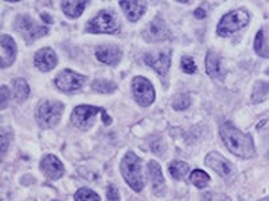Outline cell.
Listing matches in <instances>:
<instances>
[{
    "instance_id": "ba28073f",
    "label": "cell",
    "mask_w": 269,
    "mask_h": 201,
    "mask_svg": "<svg viewBox=\"0 0 269 201\" xmlns=\"http://www.w3.org/2000/svg\"><path fill=\"white\" fill-rule=\"evenodd\" d=\"M133 97L136 99L137 104L143 108H147L150 105L154 104L155 100V90L154 86L150 81L146 79L144 76H136L132 82Z\"/></svg>"
},
{
    "instance_id": "e0dca14e",
    "label": "cell",
    "mask_w": 269,
    "mask_h": 201,
    "mask_svg": "<svg viewBox=\"0 0 269 201\" xmlns=\"http://www.w3.org/2000/svg\"><path fill=\"white\" fill-rule=\"evenodd\" d=\"M205 164H206L209 168H211L214 172H217L221 177L229 176L231 172L230 163L217 152L209 153L206 156V158H205Z\"/></svg>"
},
{
    "instance_id": "9c48e42d",
    "label": "cell",
    "mask_w": 269,
    "mask_h": 201,
    "mask_svg": "<svg viewBox=\"0 0 269 201\" xmlns=\"http://www.w3.org/2000/svg\"><path fill=\"white\" fill-rule=\"evenodd\" d=\"M85 81H86V76L81 75V74L76 73L73 70H63L57 75L56 86L61 91L73 93V91L80 90L82 85L85 84Z\"/></svg>"
},
{
    "instance_id": "484cf974",
    "label": "cell",
    "mask_w": 269,
    "mask_h": 201,
    "mask_svg": "<svg viewBox=\"0 0 269 201\" xmlns=\"http://www.w3.org/2000/svg\"><path fill=\"white\" fill-rule=\"evenodd\" d=\"M268 93H269V84L260 81V82L256 84L255 89H253L252 102L253 104H259V102H262V100L266 98Z\"/></svg>"
},
{
    "instance_id": "ffe728a7",
    "label": "cell",
    "mask_w": 269,
    "mask_h": 201,
    "mask_svg": "<svg viewBox=\"0 0 269 201\" xmlns=\"http://www.w3.org/2000/svg\"><path fill=\"white\" fill-rule=\"evenodd\" d=\"M206 73L211 78H222L224 73L221 69L220 56L213 51H209L206 55Z\"/></svg>"
},
{
    "instance_id": "6da1fadb",
    "label": "cell",
    "mask_w": 269,
    "mask_h": 201,
    "mask_svg": "<svg viewBox=\"0 0 269 201\" xmlns=\"http://www.w3.org/2000/svg\"><path fill=\"white\" fill-rule=\"evenodd\" d=\"M221 138L229 152L241 158H252L256 154L255 144L252 137L246 133L238 130L231 124H224L220 129Z\"/></svg>"
},
{
    "instance_id": "7a4b0ae2",
    "label": "cell",
    "mask_w": 269,
    "mask_h": 201,
    "mask_svg": "<svg viewBox=\"0 0 269 201\" xmlns=\"http://www.w3.org/2000/svg\"><path fill=\"white\" fill-rule=\"evenodd\" d=\"M122 177L135 192H141L144 188L143 174H141V161L133 152H127L120 164Z\"/></svg>"
},
{
    "instance_id": "f546056e",
    "label": "cell",
    "mask_w": 269,
    "mask_h": 201,
    "mask_svg": "<svg viewBox=\"0 0 269 201\" xmlns=\"http://www.w3.org/2000/svg\"><path fill=\"white\" fill-rule=\"evenodd\" d=\"M10 97H11V93L10 90H8V87L3 85V86L0 87V109H2V110H4V109L7 108Z\"/></svg>"
},
{
    "instance_id": "cb8c5ba5",
    "label": "cell",
    "mask_w": 269,
    "mask_h": 201,
    "mask_svg": "<svg viewBox=\"0 0 269 201\" xmlns=\"http://www.w3.org/2000/svg\"><path fill=\"white\" fill-rule=\"evenodd\" d=\"M209 181H210L209 174L201 169H195L194 172H191V174H190V183H191L194 187L200 188V189L206 187V185L209 184Z\"/></svg>"
},
{
    "instance_id": "d4e9b609",
    "label": "cell",
    "mask_w": 269,
    "mask_h": 201,
    "mask_svg": "<svg viewBox=\"0 0 269 201\" xmlns=\"http://www.w3.org/2000/svg\"><path fill=\"white\" fill-rule=\"evenodd\" d=\"M116 89H117V85L106 79H96L92 84V90L102 94H112L113 91H116Z\"/></svg>"
},
{
    "instance_id": "7402d4cb",
    "label": "cell",
    "mask_w": 269,
    "mask_h": 201,
    "mask_svg": "<svg viewBox=\"0 0 269 201\" xmlns=\"http://www.w3.org/2000/svg\"><path fill=\"white\" fill-rule=\"evenodd\" d=\"M189 170V164L183 163V161H172V163L168 164V172L175 180H185Z\"/></svg>"
},
{
    "instance_id": "3957f363",
    "label": "cell",
    "mask_w": 269,
    "mask_h": 201,
    "mask_svg": "<svg viewBox=\"0 0 269 201\" xmlns=\"http://www.w3.org/2000/svg\"><path fill=\"white\" fill-rule=\"evenodd\" d=\"M98 114L102 115V121L105 125L112 124V119L106 114L105 109L96 108V106H91V105H81V106L74 109L71 113V124L80 130H89L92 126L95 125Z\"/></svg>"
},
{
    "instance_id": "d6986e66",
    "label": "cell",
    "mask_w": 269,
    "mask_h": 201,
    "mask_svg": "<svg viewBox=\"0 0 269 201\" xmlns=\"http://www.w3.org/2000/svg\"><path fill=\"white\" fill-rule=\"evenodd\" d=\"M255 51L262 58H269V31L266 28H261L256 34Z\"/></svg>"
},
{
    "instance_id": "4fadbf2b",
    "label": "cell",
    "mask_w": 269,
    "mask_h": 201,
    "mask_svg": "<svg viewBox=\"0 0 269 201\" xmlns=\"http://www.w3.org/2000/svg\"><path fill=\"white\" fill-rule=\"evenodd\" d=\"M41 170L45 173L46 177H49L50 180H58L65 173V168L62 163L52 154H47L41 161Z\"/></svg>"
},
{
    "instance_id": "e575fe53",
    "label": "cell",
    "mask_w": 269,
    "mask_h": 201,
    "mask_svg": "<svg viewBox=\"0 0 269 201\" xmlns=\"http://www.w3.org/2000/svg\"><path fill=\"white\" fill-rule=\"evenodd\" d=\"M261 201H269V198H264V200H261Z\"/></svg>"
},
{
    "instance_id": "836d02e7",
    "label": "cell",
    "mask_w": 269,
    "mask_h": 201,
    "mask_svg": "<svg viewBox=\"0 0 269 201\" xmlns=\"http://www.w3.org/2000/svg\"><path fill=\"white\" fill-rule=\"evenodd\" d=\"M42 19H46V21H47V23H51V19H50V17L47 16L46 14H42Z\"/></svg>"
},
{
    "instance_id": "1f68e13d",
    "label": "cell",
    "mask_w": 269,
    "mask_h": 201,
    "mask_svg": "<svg viewBox=\"0 0 269 201\" xmlns=\"http://www.w3.org/2000/svg\"><path fill=\"white\" fill-rule=\"evenodd\" d=\"M106 198L108 201H120V194L115 185H109L106 189Z\"/></svg>"
},
{
    "instance_id": "2e32d148",
    "label": "cell",
    "mask_w": 269,
    "mask_h": 201,
    "mask_svg": "<svg viewBox=\"0 0 269 201\" xmlns=\"http://www.w3.org/2000/svg\"><path fill=\"white\" fill-rule=\"evenodd\" d=\"M34 63L41 71L47 73V71H50V70H52L57 66L58 58H57V54L54 52V50L46 47V49H41L39 51H37Z\"/></svg>"
},
{
    "instance_id": "7c38bea8",
    "label": "cell",
    "mask_w": 269,
    "mask_h": 201,
    "mask_svg": "<svg viewBox=\"0 0 269 201\" xmlns=\"http://www.w3.org/2000/svg\"><path fill=\"white\" fill-rule=\"evenodd\" d=\"M144 61L160 75H166L171 66V58L168 52H151L144 56Z\"/></svg>"
},
{
    "instance_id": "4dcf8cb0",
    "label": "cell",
    "mask_w": 269,
    "mask_h": 201,
    "mask_svg": "<svg viewBox=\"0 0 269 201\" xmlns=\"http://www.w3.org/2000/svg\"><path fill=\"white\" fill-rule=\"evenodd\" d=\"M11 138H12V133L8 132V129H2V134H0V139H2V153L7 152L8 144H10Z\"/></svg>"
},
{
    "instance_id": "f1b7e54d",
    "label": "cell",
    "mask_w": 269,
    "mask_h": 201,
    "mask_svg": "<svg viewBox=\"0 0 269 201\" xmlns=\"http://www.w3.org/2000/svg\"><path fill=\"white\" fill-rule=\"evenodd\" d=\"M181 67L185 73L187 74H194L196 71V65L194 62V59L190 58V56H183L182 61H181Z\"/></svg>"
},
{
    "instance_id": "603a6c76",
    "label": "cell",
    "mask_w": 269,
    "mask_h": 201,
    "mask_svg": "<svg viewBox=\"0 0 269 201\" xmlns=\"http://www.w3.org/2000/svg\"><path fill=\"white\" fill-rule=\"evenodd\" d=\"M14 94L15 99L17 102H25L30 95V87H28L27 82L22 78H17L14 81Z\"/></svg>"
},
{
    "instance_id": "44dd1931",
    "label": "cell",
    "mask_w": 269,
    "mask_h": 201,
    "mask_svg": "<svg viewBox=\"0 0 269 201\" xmlns=\"http://www.w3.org/2000/svg\"><path fill=\"white\" fill-rule=\"evenodd\" d=\"M86 6L87 2H62V4H61L65 15H67L69 17H73V19L81 16V14L84 12Z\"/></svg>"
},
{
    "instance_id": "30bf717a",
    "label": "cell",
    "mask_w": 269,
    "mask_h": 201,
    "mask_svg": "<svg viewBox=\"0 0 269 201\" xmlns=\"http://www.w3.org/2000/svg\"><path fill=\"white\" fill-rule=\"evenodd\" d=\"M143 38L147 42H162V41L170 38V30H168L166 22L160 16H156L143 30Z\"/></svg>"
},
{
    "instance_id": "9a60e30c",
    "label": "cell",
    "mask_w": 269,
    "mask_h": 201,
    "mask_svg": "<svg viewBox=\"0 0 269 201\" xmlns=\"http://www.w3.org/2000/svg\"><path fill=\"white\" fill-rule=\"evenodd\" d=\"M148 177H150L152 191L156 196H163L166 192V181L162 174V168L156 161H150L147 165Z\"/></svg>"
},
{
    "instance_id": "52a82bcc",
    "label": "cell",
    "mask_w": 269,
    "mask_h": 201,
    "mask_svg": "<svg viewBox=\"0 0 269 201\" xmlns=\"http://www.w3.org/2000/svg\"><path fill=\"white\" fill-rule=\"evenodd\" d=\"M15 30L27 41L32 42L35 39L41 38L43 35L49 32V28L45 26L38 25L34 19H31L27 15H19L15 21Z\"/></svg>"
},
{
    "instance_id": "5b68a950",
    "label": "cell",
    "mask_w": 269,
    "mask_h": 201,
    "mask_svg": "<svg viewBox=\"0 0 269 201\" xmlns=\"http://www.w3.org/2000/svg\"><path fill=\"white\" fill-rule=\"evenodd\" d=\"M63 113V105L58 100H41L37 109V119L41 128L50 129L56 126Z\"/></svg>"
},
{
    "instance_id": "5bb4252c",
    "label": "cell",
    "mask_w": 269,
    "mask_h": 201,
    "mask_svg": "<svg viewBox=\"0 0 269 201\" xmlns=\"http://www.w3.org/2000/svg\"><path fill=\"white\" fill-rule=\"evenodd\" d=\"M121 50L116 45H102L96 50V56L98 61L109 66H116L121 61Z\"/></svg>"
},
{
    "instance_id": "8992f818",
    "label": "cell",
    "mask_w": 269,
    "mask_h": 201,
    "mask_svg": "<svg viewBox=\"0 0 269 201\" xmlns=\"http://www.w3.org/2000/svg\"><path fill=\"white\" fill-rule=\"evenodd\" d=\"M249 19H250V16L245 10L230 11L229 14L224 15L221 19L220 25L217 27V34L220 36L231 35L233 32L244 28L245 26H248Z\"/></svg>"
},
{
    "instance_id": "277c9868",
    "label": "cell",
    "mask_w": 269,
    "mask_h": 201,
    "mask_svg": "<svg viewBox=\"0 0 269 201\" xmlns=\"http://www.w3.org/2000/svg\"><path fill=\"white\" fill-rule=\"evenodd\" d=\"M120 30L119 19L112 11L102 10L87 22L86 32L91 34H116Z\"/></svg>"
},
{
    "instance_id": "d6a6232c",
    "label": "cell",
    "mask_w": 269,
    "mask_h": 201,
    "mask_svg": "<svg viewBox=\"0 0 269 201\" xmlns=\"http://www.w3.org/2000/svg\"><path fill=\"white\" fill-rule=\"evenodd\" d=\"M194 16L196 19H203V17H206V11L203 10V8H196L195 12H194Z\"/></svg>"
},
{
    "instance_id": "ac0fdd59",
    "label": "cell",
    "mask_w": 269,
    "mask_h": 201,
    "mask_svg": "<svg viewBox=\"0 0 269 201\" xmlns=\"http://www.w3.org/2000/svg\"><path fill=\"white\" fill-rule=\"evenodd\" d=\"M120 7L122 8V11L125 12V16L128 17L130 22H137L140 17L143 16V14L146 12L147 4L144 2H127L122 0L120 2Z\"/></svg>"
},
{
    "instance_id": "d590c367",
    "label": "cell",
    "mask_w": 269,
    "mask_h": 201,
    "mask_svg": "<svg viewBox=\"0 0 269 201\" xmlns=\"http://www.w3.org/2000/svg\"><path fill=\"white\" fill-rule=\"evenodd\" d=\"M266 73H268V74H269V69H268V70H266Z\"/></svg>"
},
{
    "instance_id": "83f0119b",
    "label": "cell",
    "mask_w": 269,
    "mask_h": 201,
    "mask_svg": "<svg viewBox=\"0 0 269 201\" xmlns=\"http://www.w3.org/2000/svg\"><path fill=\"white\" fill-rule=\"evenodd\" d=\"M190 104H191V100H190L189 95H186V94H179L176 97L174 98L172 100V108L175 110H186V109L189 108Z\"/></svg>"
},
{
    "instance_id": "8fae6325",
    "label": "cell",
    "mask_w": 269,
    "mask_h": 201,
    "mask_svg": "<svg viewBox=\"0 0 269 201\" xmlns=\"http://www.w3.org/2000/svg\"><path fill=\"white\" fill-rule=\"evenodd\" d=\"M16 58V45L15 41L8 35L0 36V66L6 69L14 63Z\"/></svg>"
},
{
    "instance_id": "4316f807",
    "label": "cell",
    "mask_w": 269,
    "mask_h": 201,
    "mask_svg": "<svg viewBox=\"0 0 269 201\" xmlns=\"http://www.w3.org/2000/svg\"><path fill=\"white\" fill-rule=\"evenodd\" d=\"M76 201H100V196L95 191H92L89 188H80L76 194H74Z\"/></svg>"
}]
</instances>
